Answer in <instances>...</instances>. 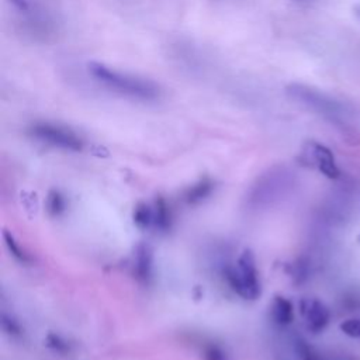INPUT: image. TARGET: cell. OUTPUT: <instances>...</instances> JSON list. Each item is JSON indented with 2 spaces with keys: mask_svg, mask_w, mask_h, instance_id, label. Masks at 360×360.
Instances as JSON below:
<instances>
[{
  "mask_svg": "<svg viewBox=\"0 0 360 360\" xmlns=\"http://www.w3.org/2000/svg\"><path fill=\"white\" fill-rule=\"evenodd\" d=\"M87 70L97 83L120 96L141 101H152L160 96V89L153 82L111 69L104 63L90 62Z\"/></svg>",
  "mask_w": 360,
  "mask_h": 360,
  "instance_id": "obj_1",
  "label": "cell"
},
{
  "mask_svg": "<svg viewBox=\"0 0 360 360\" xmlns=\"http://www.w3.org/2000/svg\"><path fill=\"white\" fill-rule=\"evenodd\" d=\"M285 90L292 100L332 122H343L350 115L346 104L312 86L291 83L287 86Z\"/></svg>",
  "mask_w": 360,
  "mask_h": 360,
  "instance_id": "obj_2",
  "label": "cell"
},
{
  "mask_svg": "<svg viewBox=\"0 0 360 360\" xmlns=\"http://www.w3.org/2000/svg\"><path fill=\"white\" fill-rule=\"evenodd\" d=\"M225 278L229 287L245 300H256L262 292L256 259L248 249L239 255L233 266L226 269Z\"/></svg>",
  "mask_w": 360,
  "mask_h": 360,
  "instance_id": "obj_3",
  "label": "cell"
},
{
  "mask_svg": "<svg viewBox=\"0 0 360 360\" xmlns=\"http://www.w3.org/2000/svg\"><path fill=\"white\" fill-rule=\"evenodd\" d=\"M28 134L49 146L62 149V150H70V152H79L83 148L82 138L72 131L68 127L46 122V121H38L30 125Z\"/></svg>",
  "mask_w": 360,
  "mask_h": 360,
  "instance_id": "obj_4",
  "label": "cell"
},
{
  "mask_svg": "<svg viewBox=\"0 0 360 360\" xmlns=\"http://www.w3.org/2000/svg\"><path fill=\"white\" fill-rule=\"evenodd\" d=\"M290 173L284 170H270L264 174L252 190L250 204L255 207L267 204L269 200L278 198V195L290 186Z\"/></svg>",
  "mask_w": 360,
  "mask_h": 360,
  "instance_id": "obj_5",
  "label": "cell"
},
{
  "mask_svg": "<svg viewBox=\"0 0 360 360\" xmlns=\"http://www.w3.org/2000/svg\"><path fill=\"white\" fill-rule=\"evenodd\" d=\"M304 156L307 162L311 163L314 167H316L325 177L330 180L340 177V169L336 163L335 155L323 143L309 141L304 146Z\"/></svg>",
  "mask_w": 360,
  "mask_h": 360,
  "instance_id": "obj_6",
  "label": "cell"
},
{
  "mask_svg": "<svg viewBox=\"0 0 360 360\" xmlns=\"http://www.w3.org/2000/svg\"><path fill=\"white\" fill-rule=\"evenodd\" d=\"M300 312L305 322V326L312 333L322 332L329 321L330 312L328 307L316 298H304L300 301Z\"/></svg>",
  "mask_w": 360,
  "mask_h": 360,
  "instance_id": "obj_7",
  "label": "cell"
},
{
  "mask_svg": "<svg viewBox=\"0 0 360 360\" xmlns=\"http://www.w3.org/2000/svg\"><path fill=\"white\" fill-rule=\"evenodd\" d=\"M270 314H271V319L276 325H278V326L290 325L294 319V308H292L291 301L281 295L274 297L271 307H270Z\"/></svg>",
  "mask_w": 360,
  "mask_h": 360,
  "instance_id": "obj_8",
  "label": "cell"
},
{
  "mask_svg": "<svg viewBox=\"0 0 360 360\" xmlns=\"http://www.w3.org/2000/svg\"><path fill=\"white\" fill-rule=\"evenodd\" d=\"M134 273L142 283H148L152 277V252L148 246L141 245L135 253Z\"/></svg>",
  "mask_w": 360,
  "mask_h": 360,
  "instance_id": "obj_9",
  "label": "cell"
},
{
  "mask_svg": "<svg viewBox=\"0 0 360 360\" xmlns=\"http://www.w3.org/2000/svg\"><path fill=\"white\" fill-rule=\"evenodd\" d=\"M134 224L139 228V229H149L153 228L155 224V218H153V205L141 202L135 207L134 210Z\"/></svg>",
  "mask_w": 360,
  "mask_h": 360,
  "instance_id": "obj_10",
  "label": "cell"
},
{
  "mask_svg": "<svg viewBox=\"0 0 360 360\" xmlns=\"http://www.w3.org/2000/svg\"><path fill=\"white\" fill-rule=\"evenodd\" d=\"M153 218H155V224L153 228L159 229V231H167L170 226V211L166 205V202L162 198H158L153 202Z\"/></svg>",
  "mask_w": 360,
  "mask_h": 360,
  "instance_id": "obj_11",
  "label": "cell"
},
{
  "mask_svg": "<svg viewBox=\"0 0 360 360\" xmlns=\"http://www.w3.org/2000/svg\"><path fill=\"white\" fill-rule=\"evenodd\" d=\"M295 353L298 356V360H323V357L314 349L305 339L297 338L294 340Z\"/></svg>",
  "mask_w": 360,
  "mask_h": 360,
  "instance_id": "obj_12",
  "label": "cell"
},
{
  "mask_svg": "<svg viewBox=\"0 0 360 360\" xmlns=\"http://www.w3.org/2000/svg\"><path fill=\"white\" fill-rule=\"evenodd\" d=\"M212 191V183L202 180L198 184H194L186 194V200L190 204L198 202L201 200H204L207 195H210V193Z\"/></svg>",
  "mask_w": 360,
  "mask_h": 360,
  "instance_id": "obj_13",
  "label": "cell"
},
{
  "mask_svg": "<svg viewBox=\"0 0 360 360\" xmlns=\"http://www.w3.org/2000/svg\"><path fill=\"white\" fill-rule=\"evenodd\" d=\"M46 208H48L51 215H53V217L60 215L65 211V208H66L65 197L59 191L52 190L48 194V198H46Z\"/></svg>",
  "mask_w": 360,
  "mask_h": 360,
  "instance_id": "obj_14",
  "label": "cell"
},
{
  "mask_svg": "<svg viewBox=\"0 0 360 360\" xmlns=\"http://www.w3.org/2000/svg\"><path fill=\"white\" fill-rule=\"evenodd\" d=\"M3 239H4V243H6L7 249H8V252H10L18 262H21V263L30 262L28 255L20 248L18 242L14 239V236H13L10 232L4 231V232H3Z\"/></svg>",
  "mask_w": 360,
  "mask_h": 360,
  "instance_id": "obj_15",
  "label": "cell"
},
{
  "mask_svg": "<svg viewBox=\"0 0 360 360\" xmlns=\"http://www.w3.org/2000/svg\"><path fill=\"white\" fill-rule=\"evenodd\" d=\"M339 328L343 335L353 339H360V318H349L343 321Z\"/></svg>",
  "mask_w": 360,
  "mask_h": 360,
  "instance_id": "obj_16",
  "label": "cell"
},
{
  "mask_svg": "<svg viewBox=\"0 0 360 360\" xmlns=\"http://www.w3.org/2000/svg\"><path fill=\"white\" fill-rule=\"evenodd\" d=\"M204 360H228L226 353L217 345H210L204 349Z\"/></svg>",
  "mask_w": 360,
  "mask_h": 360,
  "instance_id": "obj_17",
  "label": "cell"
},
{
  "mask_svg": "<svg viewBox=\"0 0 360 360\" xmlns=\"http://www.w3.org/2000/svg\"><path fill=\"white\" fill-rule=\"evenodd\" d=\"M46 342H48V346H49V347H52L53 350H56V352H59V353L68 350V345H66L65 342H62V340L59 339V336H56V335H48Z\"/></svg>",
  "mask_w": 360,
  "mask_h": 360,
  "instance_id": "obj_18",
  "label": "cell"
},
{
  "mask_svg": "<svg viewBox=\"0 0 360 360\" xmlns=\"http://www.w3.org/2000/svg\"><path fill=\"white\" fill-rule=\"evenodd\" d=\"M357 240H359V242H360V235H359V236H357Z\"/></svg>",
  "mask_w": 360,
  "mask_h": 360,
  "instance_id": "obj_19",
  "label": "cell"
}]
</instances>
